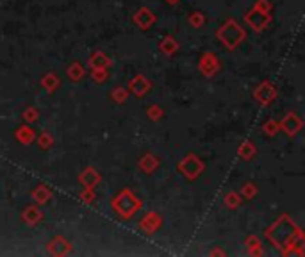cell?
Returning a JSON list of instances; mask_svg holds the SVG:
<instances>
[{"instance_id":"obj_13","label":"cell","mask_w":305,"mask_h":257,"mask_svg":"<svg viewBox=\"0 0 305 257\" xmlns=\"http://www.w3.org/2000/svg\"><path fill=\"white\" fill-rule=\"evenodd\" d=\"M16 137L21 141V143H31L32 139H34V132H32L29 127H21V129H18V132H16Z\"/></svg>"},{"instance_id":"obj_12","label":"cell","mask_w":305,"mask_h":257,"mask_svg":"<svg viewBox=\"0 0 305 257\" xmlns=\"http://www.w3.org/2000/svg\"><path fill=\"white\" fill-rule=\"evenodd\" d=\"M107 64H109L107 57H105L104 54H100V52H97L95 56L89 59V66L95 68V70H99V68H105Z\"/></svg>"},{"instance_id":"obj_8","label":"cell","mask_w":305,"mask_h":257,"mask_svg":"<svg viewBox=\"0 0 305 257\" xmlns=\"http://www.w3.org/2000/svg\"><path fill=\"white\" fill-rule=\"evenodd\" d=\"M216 68H218V61H216V57H214L213 54H207V56L202 57L200 70L203 72V74H205V75H213L214 72H216Z\"/></svg>"},{"instance_id":"obj_15","label":"cell","mask_w":305,"mask_h":257,"mask_svg":"<svg viewBox=\"0 0 305 257\" xmlns=\"http://www.w3.org/2000/svg\"><path fill=\"white\" fill-rule=\"evenodd\" d=\"M82 74H84V72H82V66H81V64H74V66H72L70 70H68V75H70L72 81H79V79L82 77Z\"/></svg>"},{"instance_id":"obj_21","label":"cell","mask_w":305,"mask_h":257,"mask_svg":"<svg viewBox=\"0 0 305 257\" xmlns=\"http://www.w3.org/2000/svg\"><path fill=\"white\" fill-rule=\"evenodd\" d=\"M25 118H27L29 122H34L36 120V111H34V113H32V111H27V116H25Z\"/></svg>"},{"instance_id":"obj_11","label":"cell","mask_w":305,"mask_h":257,"mask_svg":"<svg viewBox=\"0 0 305 257\" xmlns=\"http://www.w3.org/2000/svg\"><path fill=\"white\" fill-rule=\"evenodd\" d=\"M159 222L161 220L157 218V215H148V218L143 220V223H141V227L145 229V232H154L155 227L159 225Z\"/></svg>"},{"instance_id":"obj_19","label":"cell","mask_w":305,"mask_h":257,"mask_svg":"<svg viewBox=\"0 0 305 257\" xmlns=\"http://www.w3.org/2000/svg\"><path fill=\"white\" fill-rule=\"evenodd\" d=\"M257 9H261V11H264V13H268L270 11V6L266 4V0H259V4H257Z\"/></svg>"},{"instance_id":"obj_3","label":"cell","mask_w":305,"mask_h":257,"mask_svg":"<svg viewBox=\"0 0 305 257\" xmlns=\"http://www.w3.org/2000/svg\"><path fill=\"white\" fill-rule=\"evenodd\" d=\"M218 39L223 43L227 49H234L245 39V31L236 24L234 20H228L223 27L218 31Z\"/></svg>"},{"instance_id":"obj_6","label":"cell","mask_w":305,"mask_h":257,"mask_svg":"<svg viewBox=\"0 0 305 257\" xmlns=\"http://www.w3.org/2000/svg\"><path fill=\"white\" fill-rule=\"evenodd\" d=\"M275 95H277V89H275L270 82H263V84L255 89V99L259 100L261 104H264V106L270 104L271 100L275 99Z\"/></svg>"},{"instance_id":"obj_20","label":"cell","mask_w":305,"mask_h":257,"mask_svg":"<svg viewBox=\"0 0 305 257\" xmlns=\"http://www.w3.org/2000/svg\"><path fill=\"white\" fill-rule=\"evenodd\" d=\"M202 20H203V16H202V14H198V13L191 16V21H193L195 25H200V24H202Z\"/></svg>"},{"instance_id":"obj_4","label":"cell","mask_w":305,"mask_h":257,"mask_svg":"<svg viewBox=\"0 0 305 257\" xmlns=\"http://www.w3.org/2000/svg\"><path fill=\"white\" fill-rule=\"evenodd\" d=\"M246 24L250 25V27L253 29V31H263L264 27L268 25V21H270V16H268V13H264V11L257 9V7H253L252 11H250L248 14L245 16Z\"/></svg>"},{"instance_id":"obj_16","label":"cell","mask_w":305,"mask_h":257,"mask_svg":"<svg viewBox=\"0 0 305 257\" xmlns=\"http://www.w3.org/2000/svg\"><path fill=\"white\" fill-rule=\"evenodd\" d=\"M161 50H165V52H168V54L175 52V50H177V43L173 41L172 38H166L165 41L161 43Z\"/></svg>"},{"instance_id":"obj_1","label":"cell","mask_w":305,"mask_h":257,"mask_svg":"<svg viewBox=\"0 0 305 257\" xmlns=\"http://www.w3.org/2000/svg\"><path fill=\"white\" fill-rule=\"evenodd\" d=\"M266 238L273 243L275 248L282 250L284 254H291L293 248L303 245V236L302 230L295 225L289 216H280L270 229L266 230Z\"/></svg>"},{"instance_id":"obj_5","label":"cell","mask_w":305,"mask_h":257,"mask_svg":"<svg viewBox=\"0 0 305 257\" xmlns=\"http://www.w3.org/2000/svg\"><path fill=\"white\" fill-rule=\"evenodd\" d=\"M180 170H182V173L186 177L195 179V177H197L198 173L203 170V165H202V161L197 157V155H187V157L180 162Z\"/></svg>"},{"instance_id":"obj_10","label":"cell","mask_w":305,"mask_h":257,"mask_svg":"<svg viewBox=\"0 0 305 257\" xmlns=\"http://www.w3.org/2000/svg\"><path fill=\"white\" fill-rule=\"evenodd\" d=\"M134 20L137 21V24L141 25V27H148V25L152 24V21H154V16H152V13L150 11H147V9H141L139 13L136 14V16H134Z\"/></svg>"},{"instance_id":"obj_2","label":"cell","mask_w":305,"mask_h":257,"mask_svg":"<svg viewBox=\"0 0 305 257\" xmlns=\"http://www.w3.org/2000/svg\"><path fill=\"white\" fill-rule=\"evenodd\" d=\"M112 207H114V211L118 213L122 218H130V216L141 207V204L130 191L123 190L122 193L112 200Z\"/></svg>"},{"instance_id":"obj_17","label":"cell","mask_w":305,"mask_h":257,"mask_svg":"<svg viewBox=\"0 0 305 257\" xmlns=\"http://www.w3.org/2000/svg\"><path fill=\"white\" fill-rule=\"evenodd\" d=\"M39 211H36L34 207H29L27 211H25V220H27L29 223H34V222H38L39 220Z\"/></svg>"},{"instance_id":"obj_9","label":"cell","mask_w":305,"mask_h":257,"mask_svg":"<svg viewBox=\"0 0 305 257\" xmlns=\"http://www.w3.org/2000/svg\"><path fill=\"white\" fill-rule=\"evenodd\" d=\"M130 89H132L134 95H145V93L150 89V84H148L147 81H145V77H141V75H137L136 79H132L130 81Z\"/></svg>"},{"instance_id":"obj_14","label":"cell","mask_w":305,"mask_h":257,"mask_svg":"<svg viewBox=\"0 0 305 257\" xmlns=\"http://www.w3.org/2000/svg\"><path fill=\"white\" fill-rule=\"evenodd\" d=\"M49 198H50V191L46 190L45 186H39L38 190L34 191V200L38 202V204H45Z\"/></svg>"},{"instance_id":"obj_7","label":"cell","mask_w":305,"mask_h":257,"mask_svg":"<svg viewBox=\"0 0 305 257\" xmlns=\"http://www.w3.org/2000/svg\"><path fill=\"white\" fill-rule=\"evenodd\" d=\"M280 127L288 134H296L300 130V127H302V120H300L296 114H288V116L282 120Z\"/></svg>"},{"instance_id":"obj_18","label":"cell","mask_w":305,"mask_h":257,"mask_svg":"<svg viewBox=\"0 0 305 257\" xmlns=\"http://www.w3.org/2000/svg\"><path fill=\"white\" fill-rule=\"evenodd\" d=\"M238 204H239L238 195H228V197H227V205H228V207H236Z\"/></svg>"},{"instance_id":"obj_22","label":"cell","mask_w":305,"mask_h":257,"mask_svg":"<svg viewBox=\"0 0 305 257\" xmlns=\"http://www.w3.org/2000/svg\"><path fill=\"white\" fill-rule=\"evenodd\" d=\"M168 2H170V4H177L179 0H168Z\"/></svg>"}]
</instances>
